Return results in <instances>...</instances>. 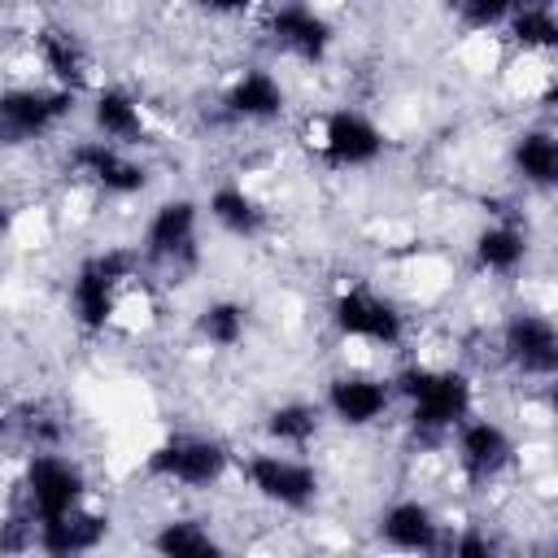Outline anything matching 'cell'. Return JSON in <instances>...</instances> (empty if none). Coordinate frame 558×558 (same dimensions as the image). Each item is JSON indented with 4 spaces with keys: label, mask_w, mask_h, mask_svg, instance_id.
<instances>
[{
    "label": "cell",
    "mask_w": 558,
    "mask_h": 558,
    "mask_svg": "<svg viewBox=\"0 0 558 558\" xmlns=\"http://www.w3.org/2000/svg\"><path fill=\"white\" fill-rule=\"evenodd\" d=\"M397 410L405 414L410 432L423 440H445L475 414V384L462 366L436 362H405L397 375Z\"/></svg>",
    "instance_id": "cell-1"
},
{
    "label": "cell",
    "mask_w": 558,
    "mask_h": 558,
    "mask_svg": "<svg viewBox=\"0 0 558 558\" xmlns=\"http://www.w3.org/2000/svg\"><path fill=\"white\" fill-rule=\"evenodd\" d=\"M140 266H144L140 248H122V244L83 257L74 266V275H70V288H65V305H70L74 327L87 331V336L109 331L113 318H118L122 292L140 275Z\"/></svg>",
    "instance_id": "cell-2"
},
{
    "label": "cell",
    "mask_w": 558,
    "mask_h": 558,
    "mask_svg": "<svg viewBox=\"0 0 558 558\" xmlns=\"http://www.w3.org/2000/svg\"><path fill=\"white\" fill-rule=\"evenodd\" d=\"M327 323L340 340H353V344H366V349H401L410 327H405V314L397 310V301H388L384 292L366 288V283H344L336 288L331 305H327Z\"/></svg>",
    "instance_id": "cell-3"
},
{
    "label": "cell",
    "mask_w": 558,
    "mask_h": 558,
    "mask_svg": "<svg viewBox=\"0 0 558 558\" xmlns=\"http://www.w3.org/2000/svg\"><path fill=\"white\" fill-rule=\"evenodd\" d=\"M144 475L170 484V488H187V493H201V488H214L231 475V449L214 436H201V432H179V436H166L157 440L148 453H144Z\"/></svg>",
    "instance_id": "cell-4"
},
{
    "label": "cell",
    "mask_w": 558,
    "mask_h": 558,
    "mask_svg": "<svg viewBox=\"0 0 558 558\" xmlns=\"http://www.w3.org/2000/svg\"><path fill=\"white\" fill-rule=\"evenodd\" d=\"M240 480L248 484V493L275 510H310L323 493V475L314 462L296 458V449H253L248 458H240Z\"/></svg>",
    "instance_id": "cell-5"
},
{
    "label": "cell",
    "mask_w": 558,
    "mask_h": 558,
    "mask_svg": "<svg viewBox=\"0 0 558 558\" xmlns=\"http://www.w3.org/2000/svg\"><path fill=\"white\" fill-rule=\"evenodd\" d=\"M201 218H205V201H192V196L157 201L140 231L144 266H161V270L196 266L201 262Z\"/></svg>",
    "instance_id": "cell-6"
},
{
    "label": "cell",
    "mask_w": 558,
    "mask_h": 558,
    "mask_svg": "<svg viewBox=\"0 0 558 558\" xmlns=\"http://www.w3.org/2000/svg\"><path fill=\"white\" fill-rule=\"evenodd\" d=\"M65 170L83 187H92L100 196H113V201H131V196L148 192V183H153L148 161H140L126 144H113V140H100V135L74 140L65 148Z\"/></svg>",
    "instance_id": "cell-7"
},
{
    "label": "cell",
    "mask_w": 558,
    "mask_h": 558,
    "mask_svg": "<svg viewBox=\"0 0 558 558\" xmlns=\"http://www.w3.org/2000/svg\"><path fill=\"white\" fill-rule=\"evenodd\" d=\"M87 506V471L65 453H31L22 466V510L31 523H48Z\"/></svg>",
    "instance_id": "cell-8"
},
{
    "label": "cell",
    "mask_w": 558,
    "mask_h": 558,
    "mask_svg": "<svg viewBox=\"0 0 558 558\" xmlns=\"http://www.w3.org/2000/svg\"><path fill=\"white\" fill-rule=\"evenodd\" d=\"M78 96L83 92H70V87H57V83H13L0 96L4 140L9 144H35V140L57 135L74 118Z\"/></svg>",
    "instance_id": "cell-9"
},
{
    "label": "cell",
    "mask_w": 558,
    "mask_h": 558,
    "mask_svg": "<svg viewBox=\"0 0 558 558\" xmlns=\"http://www.w3.org/2000/svg\"><path fill=\"white\" fill-rule=\"evenodd\" d=\"M323 410L344 432L379 427L397 410V384L392 375H375V371H336L323 384Z\"/></svg>",
    "instance_id": "cell-10"
},
{
    "label": "cell",
    "mask_w": 558,
    "mask_h": 558,
    "mask_svg": "<svg viewBox=\"0 0 558 558\" xmlns=\"http://www.w3.org/2000/svg\"><path fill=\"white\" fill-rule=\"evenodd\" d=\"M497 353L519 379L549 384L558 375V318L545 310H510L497 331Z\"/></svg>",
    "instance_id": "cell-11"
},
{
    "label": "cell",
    "mask_w": 558,
    "mask_h": 558,
    "mask_svg": "<svg viewBox=\"0 0 558 558\" xmlns=\"http://www.w3.org/2000/svg\"><path fill=\"white\" fill-rule=\"evenodd\" d=\"M262 35L270 39L275 52L318 65L327 61L331 44H336V26L323 9H314L310 0H270L262 13Z\"/></svg>",
    "instance_id": "cell-12"
},
{
    "label": "cell",
    "mask_w": 558,
    "mask_h": 558,
    "mask_svg": "<svg viewBox=\"0 0 558 558\" xmlns=\"http://www.w3.org/2000/svg\"><path fill=\"white\" fill-rule=\"evenodd\" d=\"M318 153L331 170H371L388 153L384 126L362 109H331L318 126Z\"/></svg>",
    "instance_id": "cell-13"
},
{
    "label": "cell",
    "mask_w": 558,
    "mask_h": 558,
    "mask_svg": "<svg viewBox=\"0 0 558 558\" xmlns=\"http://www.w3.org/2000/svg\"><path fill=\"white\" fill-rule=\"evenodd\" d=\"M453 440V462L462 471L466 484H493L501 480L510 466H514V436L506 423L488 418V414H471L466 423H458V432L449 436Z\"/></svg>",
    "instance_id": "cell-14"
},
{
    "label": "cell",
    "mask_w": 558,
    "mask_h": 558,
    "mask_svg": "<svg viewBox=\"0 0 558 558\" xmlns=\"http://www.w3.org/2000/svg\"><path fill=\"white\" fill-rule=\"evenodd\" d=\"M222 118L240 122V126H266L275 118H283L288 109V87L270 65H244L227 78L222 87Z\"/></svg>",
    "instance_id": "cell-15"
},
{
    "label": "cell",
    "mask_w": 558,
    "mask_h": 558,
    "mask_svg": "<svg viewBox=\"0 0 558 558\" xmlns=\"http://www.w3.org/2000/svg\"><path fill=\"white\" fill-rule=\"evenodd\" d=\"M375 532L388 549H401V554H432V549H445V523L440 514L432 510V501L423 497H397L379 510L375 519Z\"/></svg>",
    "instance_id": "cell-16"
},
{
    "label": "cell",
    "mask_w": 558,
    "mask_h": 558,
    "mask_svg": "<svg viewBox=\"0 0 558 558\" xmlns=\"http://www.w3.org/2000/svg\"><path fill=\"white\" fill-rule=\"evenodd\" d=\"M87 122H92V135L113 140V144H126V148H140L144 135H148L144 105L126 87H118V83L92 87V96H87Z\"/></svg>",
    "instance_id": "cell-17"
},
{
    "label": "cell",
    "mask_w": 558,
    "mask_h": 558,
    "mask_svg": "<svg viewBox=\"0 0 558 558\" xmlns=\"http://www.w3.org/2000/svg\"><path fill=\"white\" fill-rule=\"evenodd\" d=\"M31 52L39 61V70L48 74V83L70 87V92L92 87V57L70 26H39L31 39Z\"/></svg>",
    "instance_id": "cell-18"
},
{
    "label": "cell",
    "mask_w": 558,
    "mask_h": 558,
    "mask_svg": "<svg viewBox=\"0 0 558 558\" xmlns=\"http://www.w3.org/2000/svg\"><path fill=\"white\" fill-rule=\"evenodd\" d=\"M109 536V514L100 510H74L48 523H31V549L48 554V558H74V554H92L100 549Z\"/></svg>",
    "instance_id": "cell-19"
},
{
    "label": "cell",
    "mask_w": 558,
    "mask_h": 558,
    "mask_svg": "<svg viewBox=\"0 0 558 558\" xmlns=\"http://www.w3.org/2000/svg\"><path fill=\"white\" fill-rule=\"evenodd\" d=\"M510 174L532 192H558V131L554 126H523L510 140Z\"/></svg>",
    "instance_id": "cell-20"
},
{
    "label": "cell",
    "mask_w": 558,
    "mask_h": 558,
    "mask_svg": "<svg viewBox=\"0 0 558 558\" xmlns=\"http://www.w3.org/2000/svg\"><path fill=\"white\" fill-rule=\"evenodd\" d=\"M205 218L231 235V240H257L270 222L266 205L244 187V183H218L209 196H205Z\"/></svg>",
    "instance_id": "cell-21"
},
{
    "label": "cell",
    "mask_w": 558,
    "mask_h": 558,
    "mask_svg": "<svg viewBox=\"0 0 558 558\" xmlns=\"http://www.w3.org/2000/svg\"><path fill=\"white\" fill-rule=\"evenodd\" d=\"M327 423V410L323 401H305V397H288V401H275L266 414H262V436L279 449H310L318 440Z\"/></svg>",
    "instance_id": "cell-22"
},
{
    "label": "cell",
    "mask_w": 558,
    "mask_h": 558,
    "mask_svg": "<svg viewBox=\"0 0 558 558\" xmlns=\"http://www.w3.org/2000/svg\"><path fill=\"white\" fill-rule=\"evenodd\" d=\"M471 257L484 275L506 279L527 262V231L510 218H493L471 235Z\"/></svg>",
    "instance_id": "cell-23"
},
{
    "label": "cell",
    "mask_w": 558,
    "mask_h": 558,
    "mask_svg": "<svg viewBox=\"0 0 558 558\" xmlns=\"http://www.w3.org/2000/svg\"><path fill=\"white\" fill-rule=\"evenodd\" d=\"M148 545L166 558H214V554H222V541L214 536V527H205V519H187V514H174V519L157 523Z\"/></svg>",
    "instance_id": "cell-24"
},
{
    "label": "cell",
    "mask_w": 558,
    "mask_h": 558,
    "mask_svg": "<svg viewBox=\"0 0 558 558\" xmlns=\"http://www.w3.org/2000/svg\"><path fill=\"white\" fill-rule=\"evenodd\" d=\"M196 336L209 349H240L248 336V310L231 296H214L196 310Z\"/></svg>",
    "instance_id": "cell-25"
},
{
    "label": "cell",
    "mask_w": 558,
    "mask_h": 558,
    "mask_svg": "<svg viewBox=\"0 0 558 558\" xmlns=\"http://www.w3.org/2000/svg\"><path fill=\"white\" fill-rule=\"evenodd\" d=\"M506 35L514 48L523 52H541V57H558V4L549 9H519L506 22Z\"/></svg>",
    "instance_id": "cell-26"
},
{
    "label": "cell",
    "mask_w": 558,
    "mask_h": 558,
    "mask_svg": "<svg viewBox=\"0 0 558 558\" xmlns=\"http://www.w3.org/2000/svg\"><path fill=\"white\" fill-rule=\"evenodd\" d=\"M558 0H453V13L475 26V31H488V26H506L519 9H549Z\"/></svg>",
    "instance_id": "cell-27"
},
{
    "label": "cell",
    "mask_w": 558,
    "mask_h": 558,
    "mask_svg": "<svg viewBox=\"0 0 558 558\" xmlns=\"http://www.w3.org/2000/svg\"><path fill=\"white\" fill-rule=\"evenodd\" d=\"M445 549H449V554H458V558H484V554H493V549H497V541H493L488 532H480V527H466V532L445 536Z\"/></svg>",
    "instance_id": "cell-28"
},
{
    "label": "cell",
    "mask_w": 558,
    "mask_h": 558,
    "mask_svg": "<svg viewBox=\"0 0 558 558\" xmlns=\"http://www.w3.org/2000/svg\"><path fill=\"white\" fill-rule=\"evenodd\" d=\"M262 0H192V9H201V13H209V17H244V13H253Z\"/></svg>",
    "instance_id": "cell-29"
},
{
    "label": "cell",
    "mask_w": 558,
    "mask_h": 558,
    "mask_svg": "<svg viewBox=\"0 0 558 558\" xmlns=\"http://www.w3.org/2000/svg\"><path fill=\"white\" fill-rule=\"evenodd\" d=\"M545 401H549V410H554V418H558V375L545 384Z\"/></svg>",
    "instance_id": "cell-30"
}]
</instances>
